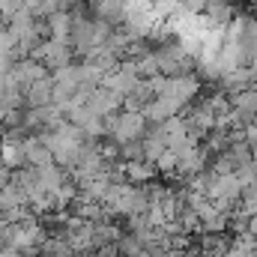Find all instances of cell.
<instances>
[{
    "mask_svg": "<svg viewBox=\"0 0 257 257\" xmlns=\"http://www.w3.org/2000/svg\"><path fill=\"white\" fill-rule=\"evenodd\" d=\"M150 81H153V93L162 96V99H168V102L177 105L180 111L189 108L194 102V96L200 93V81H197L194 75H177V78H162V75H156V78H150Z\"/></svg>",
    "mask_w": 257,
    "mask_h": 257,
    "instance_id": "6da1fadb",
    "label": "cell"
},
{
    "mask_svg": "<svg viewBox=\"0 0 257 257\" xmlns=\"http://www.w3.org/2000/svg\"><path fill=\"white\" fill-rule=\"evenodd\" d=\"M192 54L180 42H165L156 48V69L162 78H177V75H192Z\"/></svg>",
    "mask_w": 257,
    "mask_h": 257,
    "instance_id": "7a4b0ae2",
    "label": "cell"
},
{
    "mask_svg": "<svg viewBox=\"0 0 257 257\" xmlns=\"http://www.w3.org/2000/svg\"><path fill=\"white\" fill-rule=\"evenodd\" d=\"M105 126H108V135L117 144H135V141L144 138L147 120L138 111H117L114 117H105Z\"/></svg>",
    "mask_w": 257,
    "mask_h": 257,
    "instance_id": "3957f363",
    "label": "cell"
},
{
    "mask_svg": "<svg viewBox=\"0 0 257 257\" xmlns=\"http://www.w3.org/2000/svg\"><path fill=\"white\" fill-rule=\"evenodd\" d=\"M141 84V78H138V72H135V66H132V60H126V63H120L114 72H108L105 78H102V84L99 87H105V90H111V93H117L120 99H126L128 93L135 90Z\"/></svg>",
    "mask_w": 257,
    "mask_h": 257,
    "instance_id": "277c9868",
    "label": "cell"
},
{
    "mask_svg": "<svg viewBox=\"0 0 257 257\" xmlns=\"http://www.w3.org/2000/svg\"><path fill=\"white\" fill-rule=\"evenodd\" d=\"M30 60H39L45 69L57 72V69L72 66V48L63 45V42H51V39H48V42H42V45L30 54Z\"/></svg>",
    "mask_w": 257,
    "mask_h": 257,
    "instance_id": "5b68a950",
    "label": "cell"
},
{
    "mask_svg": "<svg viewBox=\"0 0 257 257\" xmlns=\"http://www.w3.org/2000/svg\"><path fill=\"white\" fill-rule=\"evenodd\" d=\"M120 108H123V99H120L117 93L105 90V87H96V90L90 93V99H87V111H90L93 117H99V120L114 117Z\"/></svg>",
    "mask_w": 257,
    "mask_h": 257,
    "instance_id": "8992f818",
    "label": "cell"
},
{
    "mask_svg": "<svg viewBox=\"0 0 257 257\" xmlns=\"http://www.w3.org/2000/svg\"><path fill=\"white\" fill-rule=\"evenodd\" d=\"M9 75L15 78V84H18V90L24 93L33 81H39V78H45L48 75V69L39 63V60H30V57H21V60H15L12 69H9Z\"/></svg>",
    "mask_w": 257,
    "mask_h": 257,
    "instance_id": "52a82bcc",
    "label": "cell"
},
{
    "mask_svg": "<svg viewBox=\"0 0 257 257\" xmlns=\"http://www.w3.org/2000/svg\"><path fill=\"white\" fill-rule=\"evenodd\" d=\"M51 93H54V81H51V75H45L24 90V105L27 108H45V105H51Z\"/></svg>",
    "mask_w": 257,
    "mask_h": 257,
    "instance_id": "ba28073f",
    "label": "cell"
},
{
    "mask_svg": "<svg viewBox=\"0 0 257 257\" xmlns=\"http://www.w3.org/2000/svg\"><path fill=\"white\" fill-rule=\"evenodd\" d=\"M45 30L51 33V42H63L69 45V33H72V12H54L45 18Z\"/></svg>",
    "mask_w": 257,
    "mask_h": 257,
    "instance_id": "9c48e42d",
    "label": "cell"
},
{
    "mask_svg": "<svg viewBox=\"0 0 257 257\" xmlns=\"http://www.w3.org/2000/svg\"><path fill=\"white\" fill-rule=\"evenodd\" d=\"M203 15H206L209 24H215V27H227L230 18H233V9H230L227 0H203Z\"/></svg>",
    "mask_w": 257,
    "mask_h": 257,
    "instance_id": "30bf717a",
    "label": "cell"
},
{
    "mask_svg": "<svg viewBox=\"0 0 257 257\" xmlns=\"http://www.w3.org/2000/svg\"><path fill=\"white\" fill-rule=\"evenodd\" d=\"M0 153H3V162L6 165H18V162H24V141H18L15 135H9L0 144Z\"/></svg>",
    "mask_w": 257,
    "mask_h": 257,
    "instance_id": "8fae6325",
    "label": "cell"
},
{
    "mask_svg": "<svg viewBox=\"0 0 257 257\" xmlns=\"http://www.w3.org/2000/svg\"><path fill=\"white\" fill-rule=\"evenodd\" d=\"M128 177L132 180H147V177H153V168L150 165H141V162H132L128 165Z\"/></svg>",
    "mask_w": 257,
    "mask_h": 257,
    "instance_id": "7c38bea8",
    "label": "cell"
},
{
    "mask_svg": "<svg viewBox=\"0 0 257 257\" xmlns=\"http://www.w3.org/2000/svg\"><path fill=\"white\" fill-rule=\"evenodd\" d=\"M156 162H159V168H177V165H180V156H177L174 150H165Z\"/></svg>",
    "mask_w": 257,
    "mask_h": 257,
    "instance_id": "4fadbf2b",
    "label": "cell"
},
{
    "mask_svg": "<svg viewBox=\"0 0 257 257\" xmlns=\"http://www.w3.org/2000/svg\"><path fill=\"white\" fill-rule=\"evenodd\" d=\"M254 90H257V87H254Z\"/></svg>",
    "mask_w": 257,
    "mask_h": 257,
    "instance_id": "5bb4252c",
    "label": "cell"
}]
</instances>
